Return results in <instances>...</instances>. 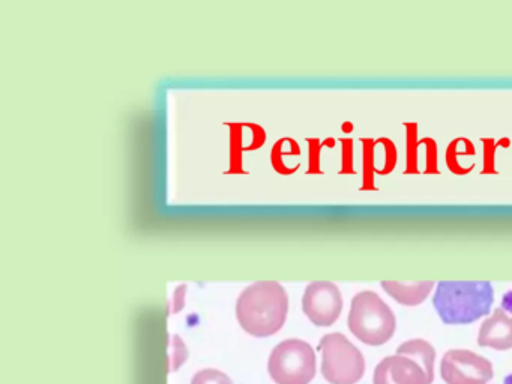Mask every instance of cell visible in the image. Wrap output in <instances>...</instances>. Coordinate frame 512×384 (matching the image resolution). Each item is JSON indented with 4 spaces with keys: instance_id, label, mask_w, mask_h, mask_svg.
Masks as SVG:
<instances>
[{
    "instance_id": "obj_6",
    "label": "cell",
    "mask_w": 512,
    "mask_h": 384,
    "mask_svg": "<svg viewBox=\"0 0 512 384\" xmlns=\"http://www.w3.org/2000/svg\"><path fill=\"white\" fill-rule=\"evenodd\" d=\"M302 309L311 323L319 327L332 326L343 311L340 288L329 281H314L305 288Z\"/></svg>"
},
{
    "instance_id": "obj_1",
    "label": "cell",
    "mask_w": 512,
    "mask_h": 384,
    "mask_svg": "<svg viewBox=\"0 0 512 384\" xmlns=\"http://www.w3.org/2000/svg\"><path fill=\"white\" fill-rule=\"evenodd\" d=\"M289 296L277 281H257L245 288L236 302V318L245 332L268 338L286 323Z\"/></svg>"
},
{
    "instance_id": "obj_5",
    "label": "cell",
    "mask_w": 512,
    "mask_h": 384,
    "mask_svg": "<svg viewBox=\"0 0 512 384\" xmlns=\"http://www.w3.org/2000/svg\"><path fill=\"white\" fill-rule=\"evenodd\" d=\"M322 374L331 384H355L364 375L361 351L341 333L325 335L319 344Z\"/></svg>"
},
{
    "instance_id": "obj_3",
    "label": "cell",
    "mask_w": 512,
    "mask_h": 384,
    "mask_svg": "<svg viewBox=\"0 0 512 384\" xmlns=\"http://www.w3.org/2000/svg\"><path fill=\"white\" fill-rule=\"evenodd\" d=\"M349 329L364 344H385L395 332L394 312L374 291H362L353 297Z\"/></svg>"
},
{
    "instance_id": "obj_4",
    "label": "cell",
    "mask_w": 512,
    "mask_h": 384,
    "mask_svg": "<svg viewBox=\"0 0 512 384\" xmlns=\"http://www.w3.org/2000/svg\"><path fill=\"white\" fill-rule=\"evenodd\" d=\"M268 371L277 384H308L316 375V353L308 342L286 339L272 350Z\"/></svg>"
},
{
    "instance_id": "obj_11",
    "label": "cell",
    "mask_w": 512,
    "mask_h": 384,
    "mask_svg": "<svg viewBox=\"0 0 512 384\" xmlns=\"http://www.w3.org/2000/svg\"><path fill=\"white\" fill-rule=\"evenodd\" d=\"M398 354L418 357L419 362L424 366V371L427 372L428 378L433 380L434 350L428 342L422 341V339L404 342L398 347Z\"/></svg>"
},
{
    "instance_id": "obj_7",
    "label": "cell",
    "mask_w": 512,
    "mask_h": 384,
    "mask_svg": "<svg viewBox=\"0 0 512 384\" xmlns=\"http://www.w3.org/2000/svg\"><path fill=\"white\" fill-rule=\"evenodd\" d=\"M442 377L448 384H487L493 366L472 351L451 350L443 356Z\"/></svg>"
},
{
    "instance_id": "obj_8",
    "label": "cell",
    "mask_w": 512,
    "mask_h": 384,
    "mask_svg": "<svg viewBox=\"0 0 512 384\" xmlns=\"http://www.w3.org/2000/svg\"><path fill=\"white\" fill-rule=\"evenodd\" d=\"M430 378L421 371L418 363L407 357H386L376 368L374 384H430Z\"/></svg>"
},
{
    "instance_id": "obj_9",
    "label": "cell",
    "mask_w": 512,
    "mask_h": 384,
    "mask_svg": "<svg viewBox=\"0 0 512 384\" xmlns=\"http://www.w3.org/2000/svg\"><path fill=\"white\" fill-rule=\"evenodd\" d=\"M478 344L494 350L512 348V318L506 314L505 309H496L494 314L482 323Z\"/></svg>"
},
{
    "instance_id": "obj_2",
    "label": "cell",
    "mask_w": 512,
    "mask_h": 384,
    "mask_svg": "<svg viewBox=\"0 0 512 384\" xmlns=\"http://www.w3.org/2000/svg\"><path fill=\"white\" fill-rule=\"evenodd\" d=\"M494 290L488 281H442L433 305L445 324H470L490 312Z\"/></svg>"
},
{
    "instance_id": "obj_13",
    "label": "cell",
    "mask_w": 512,
    "mask_h": 384,
    "mask_svg": "<svg viewBox=\"0 0 512 384\" xmlns=\"http://www.w3.org/2000/svg\"><path fill=\"white\" fill-rule=\"evenodd\" d=\"M169 354V372H175L176 369L184 365L188 357V350L185 347L184 341L179 336H173L172 344H170Z\"/></svg>"
},
{
    "instance_id": "obj_12",
    "label": "cell",
    "mask_w": 512,
    "mask_h": 384,
    "mask_svg": "<svg viewBox=\"0 0 512 384\" xmlns=\"http://www.w3.org/2000/svg\"><path fill=\"white\" fill-rule=\"evenodd\" d=\"M191 384H233L232 378L214 368L202 369L194 375Z\"/></svg>"
},
{
    "instance_id": "obj_10",
    "label": "cell",
    "mask_w": 512,
    "mask_h": 384,
    "mask_svg": "<svg viewBox=\"0 0 512 384\" xmlns=\"http://www.w3.org/2000/svg\"><path fill=\"white\" fill-rule=\"evenodd\" d=\"M383 290L394 297L398 303H403L407 306L419 305L427 299L430 294L431 288L434 287V282H395L383 281Z\"/></svg>"
}]
</instances>
